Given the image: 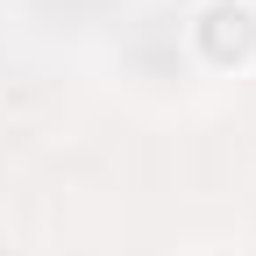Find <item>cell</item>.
Returning a JSON list of instances; mask_svg holds the SVG:
<instances>
[{
    "label": "cell",
    "instance_id": "cell-1",
    "mask_svg": "<svg viewBox=\"0 0 256 256\" xmlns=\"http://www.w3.org/2000/svg\"><path fill=\"white\" fill-rule=\"evenodd\" d=\"M206 22H214V28H206L214 57H228V50H249V36H256V28H249V8H214Z\"/></svg>",
    "mask_w": 256,
    "mask_h": 256
}]
</instances>
